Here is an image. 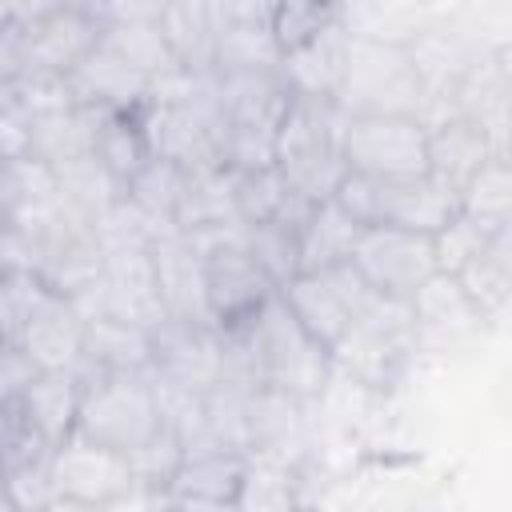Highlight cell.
<instances>
[{
  "label": "cell",
  "mask_w": 512,
  "mask_h": 512,
  "mask_svg": "<svg viewBox=\"0 0 512 512\" xmlns=\"http://www.w3.org/2000/svg\"><path fill=\"white\" fill-rule=\"evenodd\" d=\"M340 124L344 112L332 96H304L292 92L288 108L276 128V168L312 204L328 200L340 184L344 156H340Z\"/></svg>",
  "instance_id": "1"
},
{
  "label": "cell",
  "mask_w": 512,
  "mask_h": 512,
  "mask_svg": "<svg viewBox=\"0 0 512 512\" xmlns=\"http://www.w3.org/2000/svg\"><path fill=\"white\" fill-rule=\"evenodd\" d=\"M340 112H412L424 120L428 92L404 40L392 36H348V56L336 88Z\"/></svg>",
  "instance_id": "2"
},
{
  "label": "cell",
  "mask_w": 512,
  "mask_h": 512,
  "mask_svg": "<svg viewBox=\"0 0 512 512\" xmlns=\"http://www.w3.org/2000/svg\"><path fill=\"white\" fill-rule=\"evenodd\" d=\"M416 352H420V336H416L412 304L372 296V304L348 324V332L332 348V368L336 376H348L360 388L384 392L400 384Z\"/></svg>",
  "instance_id": "3"
},
{
  "label": "cell",
  "mask_w": 512,
  "mask_h": 512,
  "mask_svg": "<svg viewBox=\"0 0 512 512\" xmlns=\"http://www.w3.org/2000/svg\"><path fill=\"white\" fill-rule=\"evenodd\" d=\"M164 424L156 384L140 372H92L80 376L76 436L112 452H132Z\"/></svg>",
  "instance_id": "4"
},
{
  "label": "cell",
  "mask_w": 512,
  "mask_h": 512,
  "mask_svg": "<svg viewBox=\"0 0 512 512\" xmlns=\"http://www.w3.org/2000/svg\"><path fill=\"white\" fill-rule=\"evenodd\" d=\"M340 156L348 172L376 180L428 176V124L412 112H344Z\"/></svg>",
  "instance_id": "5"
},
{
  "label": "cell",
  "mask_w": 512,
  "mask_h": 512,
  "mask_svg": "<svg viewBox=\"0 0 512 512\" xmlns=\"http://www.w3.org/2000/svg\"><path fill=\"white\" fill-rule=\"evenodd\" d=\"M52 472V508H124V504H152L144 488L132 484L124 452L92 444L84 436H68L48 452Z\"/></svg>",
  "instance_id": "6"
},
{
  "label": "cell",
  "mask_w": 512,
  "mask_h": 512,
  "mask_svg": "<svg viewBox=\"0 0 512 512\" xmlns=\"http://www.w3.org/2000/svg\"><path fill=\"white\" fill-rule=\"evenodd\" d=\"M280 300L288 304V312L300 320V328L320 340L328 352L340 344V336L348 332V324L372 304V288L364 284V276L352 268V260L320 268V272H296L288 284L276 288Z\"/></svg>",
  "instance_id": "7"
},
{
  "label": "cell",
  "mask_w": 512,
  "mask_h": 512,
  "mask_svg": "<svg viewBox=\"0 0 512 512\" xmlns=\"http://www.w3.org/2000/svg\"><path fill=\"white\" fill-rule=\"evenodd\" d=\"M100 40V20L76 4H64L48 12L44 20L0 36V48L8 56V68L16 76L40 72V76H68Z\"/></svg>",
  "instance_id": "8"
},
{
  "label": "cell",
  "mask_w": 512,
  "mask_h": 512,
  "mask_svg": "<svg viewBox=\"0 0 512 512\" xmlns=\"http://www.w3.org/2000/svg\"><path fill=\"white\" fill-rule=\"evenodd\" d=\"M352 268L364 276V284L376 296H388V300H412L416 288L432 272H440L432 236L408 232V228H388V224H372L360 232V240L352 248Z\"/></svg>",
  "instance_id": "9"
},
{
  "label": "cell",
  "mask_w": 512,
  "mask_h": 512,
  "mask_svg": "<svg viewBox=\"0 0 512 512\" xmlns=\"http://www.w3.org/2000/svg\"><path fill=\"white\" fill-rule=\"evenodd\" d=\"M204 260V296H208V320L216 332L244 328L260 316V308L276 296V284L264 276V268L248 256L244 244H224L200 256Z\"/></svg>",
  "instance_id": "10"
},
{
  "label": "cell",
  "mask_w": 512,
  "mask_h": 512,
  "mask_svg": "<svg viewBox=\"0 0 512 512\" xmlns=\"http://www.w3.org/2000/svg\"><path fill=\"white\" fill-rule=\"evenodd\" d=\"M16 348L36 368L76 372L80 356H84V316H80V308L68 296L44 288L32 300V308L20 320V328H16Z\"/></svg>",
  "instance_id": "11"
},
{
  "label": "cell",
  "mask_w": 512,
  "mask_h": 512,
  "mask_svg": "<svg viewBox=\"0 0 512 512\" xmlns=\"http://www.w3.org/2000/svg\"><path fill=\"white\" fill-rule=\"evenodd\" d=\"M152 272H156V296L164 320L212 328L208 296H204V260L192 252V244L180 232H164L152 240Z\"/></svg>",
  "instance_id": "12"
},
{
  "label": "cell",
  "mask_w": 512,
  "mask_h": 512,
  "mask_svg": "<svg viewBox=\"0 0 512 512\" xmlns=\"http://www.w3.org/2000/svg\"><path fill=\"white\" fill-rule=\"evenodd\" d=\"M308 400L280 392L272 384H252L244 400V420H248V452L276 456L304 464L308 452Z\"/></svg>",
  "instance_id": "13"
},
{
  "label": "cell",
  "mask_w": 512,
  "mask_h": 512,
  "mask_svg": "<svg viewBox=\"0 0 512 512\" xmlns=\"http://www.w3.org/2000/svg\"><path fill=\"white\" fill-rule=\"evenodd\" d=\"M496 152H504L500 136L476 116L444 112L428 120V172L452 192H460L468 176Z\"/></svg>",
  "instance_id": "14"
},
{
  "label": "cell",
  "mask_w": 512,
  "mask_h": 512,
  "mask_svg": "<svg viewBox=\"0 0 512 512\" xmlns=\"http://www.w3.org/2000/svg\"><path fill=\"white\" fill-rule=\"evenodd\" d=\"M456 212H460L456 192L448 184H440L432 172L428 176H412V180H376L372 224H388V228H408V232L432 236Z\"/></svg>",
  "instance_id": "15"
},
{
  "label": "cell",
  "mask_w": 512,
  "mask_h": 512,
  "mask_svg": "<svg viewBox=\"0 0 512 512\" xmlns=\"http://www.w3.org/2000/svg\"><path fill=\"white\" fill-rule=\"evenodd\" d=\"M248 452H188L168 480V488L156 496V508H236L240 476H244Z\"/></svg>",
  "instance_id": "16"
},
{
  "label": "cell",
  "mask_w": 512,
  "mask_h": 512,
  "mask_svg": "<svg viewBox=\"0 0 512 512\" xmlns=\"http://www.w3.org/2000/svg\"><path fill=\"white\" fill-rule=\"evenodd\" d=\"M60 208H64V200H60L56 172L48 160L24 152V156L0 164V224L32 236L48 220H56Z\"/></svg>",
  "instance_id": "17"
},
{
  "label": "cell",
  "mask_w": 512,
  "mask_h": 512,
  "mask_svg": "<svg viewBox=\"0 0 512 512\" xmlns=\"http://www.w3.org/2000/svg\"><path fill=\"white\" fill-rule=\"evenodd\" d=\"M156 328L120 316H84V356L76 376L92 372H140L152 376Z\"/></svg>",
  "instance_id": "18"
},
{
  "label": "cell",
  "mask_w": 512,
  "mask_h": 512,
  "mask_svg": "<svg viewBox=\"0 0 512 512\" xmlns=\"http://www.w3.org/2000/svg\"><path fill=\"white\" fill-rule=\"evenodd\" d=\"M68 88L72 100L84 108H144V100L152 96V80L128 68L124 60H116L100 40L68 72Z\"/></svg>",
  "instance_id": "19"
},
{
  "label": "cell",
  "mask_w": 512,
  "mask_h": 512,
  "mask_svg": "<svg viewBox=\"0 0 512 512\" xmlns=\"http://www.w3.org/2000/svg\"><path fill=\"white\" fill-rule=\"evenodd\" d=\"M28 428L36 432V440L52 452L56 444H64L76 432V412H80V376L76 372H52V368H36V376L24 384V392L16 396Z\"/></svg>",
  "instance_id": "20"
},
{
  "label": "cell",
  "mask_w": 512,
  "mask_h": 512,
  "mask_svg": "<svg viewBox=\"0 0 512 512\" xmlns=\"http://www.w3.org/2000/svg\"><path fill=\"white\" fill-rule=\"evenodd\" d=\"M408 304H412L420 348L428 340H460V336H468V332H476L484 324L480 308L468 300V292L460 288V280L448 276V272H432L416 288V296Z\"/></svg>",
  "instance_id": "21"
},
{
  "label": "cell",
  "mask_w": 512,
  "mask_h": 512,
  "mask_svg": "<svg viewBox=\"0 0 512 512\" xmlns=\"http://www.w3.org/2000/svg\"><path fill=\"white\" fill-rule=\"evenodd\" d=\"M216 224H240V216H236V172L228 164L188 172L184 188H180L176 216H172L176 232H196V228H216Z\"/></svg>",
  "instance_id": "22"
},
{
  "label": "cell",
  "mask_w": 512,
  "mask_h": 512,
  "mask_svg": "<svg viewBox=\"0 0 512 512\" xmlns=\"http://www.w3.org/2000/svg\"><path fill=\"white\" fill-rule=\"evenodd\" d=\"M348 24L316 36L312 44L284 52L280 60V76L288 84V92H304V96H332L340 88V72H344V56H348Z\"/></svg>",
  "instance_id": "23"
},
{
  "label": "cell",
  "mask_w": 512,
  "mask_h": 512,
  "mask_svg": "<svg viewBox=\"0 0 512 512\" xmlns=\"http://www.w3.org/2000/svg\"><path fill=\"white\" fill-rule=\"evenodd\" d=\"M120 184H128L144 160L152 156L140 108H96V128H92V148H88Z\"/></svg>",
  "instance_id": "24"
},
{
  "label": "cell",
  "mask_w": 512,
  "mask_h": 512,
  "mask_svg": "<svg viewBox=\"0 0 512 512\" xmlns=\"http://www.w3.org/2000/svg\"><path fill=\"white\" fill-rule=\"evenodd\" d=\"M360 232H364V224H356L332 196L312 204L308 220L296 232V240H300V272H320V268L352 260V248H356Z\"/></svg>",
  "instance_id": "25"
},
{
  "label": "cell",
  "mask_w": 512,
  "mask_h": 512,
  "mask_svg": "<svg viewBox=\"0 0 512 512\" xmlns=\"http://www.w3.org/2000/svg\"><path fill=\"white\" fill-rule=\"evenodd\" d=\"M284 60L264 16L224 20L212 44V72H276Z\"/></svg>",
  "instance_id": "26"
},
{
  "label": "cell",
  "mask_w": 512,
  "mask_h": 512,
  "mask_svg": "<svg viewBox=\"0 0 512 512\" xmlns=\"http://www.w3.org/2000/svg\"><path fill=\"white\" fill-rule=\"evenodd\" d=\"M508 240H512V228H500V232L456 272L460 288L468 292V300L480 308L484 320L500 316L504 304H508V292H512V248H508Z\"/></svg>",
  "instance_id": "27"
},
{
  "label": "cell",
  "mask_w": 512,
  "mask_h": 512,
  "mask_svg": "<svg viewBox=\"0 0 512 512\" xmlns=\"http://www.w3.org/2000/svg\"><path fill=\"white\" fill-rule=\"evenodd\" d=\"M304 464L248 452L236 492V508H296L304 504Z\"/></svg>",
  "instance_id": "28"
},
{
  "label": "cell",
  "mask_w": 512,
  "mask_h": 512,
  "mask_svg": "<svg viewBox=\"0 0 512 512\" xmlns=\"http://www.w3.org/2000/svg\"><path fill=\"white\" fill-rule=\"evenodd\" d=\"M52 172H56V188H60L64 208H72L84 220H96L108 204H116L124 196V184L92 152L60 160V164H52Z\"/></svg>",
  "instance_id": "29"
},
{
  "label": "cell",
  "mask_w": 512,
  "mask_h": 512,
  "mask_svg": "<svg viewBox=\"0 0 512 512\" xmlns=\"http://www.w3.org/2000/svg\"><path fill=\"white\" fill-rule=\"evenodd\" d=\"M340 24H348V0H272L268 8V28L280 52H296Z\"/></svg>",
  "instance_id": "30"
},
{
  "label": "cell",
  "mask_w": 512,
  "mask_h": 512,
  "mask_svg": "<svg viewBox=\"0 0 512 512\" xmlns=\"http://www.w3.org/2000/svg\"><path fill=\"white\" fill-rule=\"evenodd\" d=\"M100 44L148 80H160L180 68L160 24H100Z\"/></svg>",
  "instance_id": "31"
},
{
  "label": "cell",
  "mask_w": 512,
  "mask_h": 512,
  "mask_svg": "<svg viewBox=\"0 0 512 512\" xmlns=\"http://www.w3.org/2000/svg\"><path fill=\"white\" fill-rule=\"evenodd\" d=\"M460 212L484 220L488 228H512V172H508V156L496 152L488 156L468 184L456 192Z\"/></svg>",
  "instance_id": "32"
},
{
  "label": "cell",
  "mask_w": 512,
  "mask_h": 512,
  "mask_svg": "<svg viewBox=\"0 0 512 512\" xmlns=\"http://www.w3.org/2000/svg\"><path fill=\"white\" fill-rule=\"evenodd\" d=\"M184 168L180 164H172V160H160V156H148L144 160V168L124 184V196L140 208V212H148L152 220H160V224H172V216H176V204H180V188H184Z\"/></svg>",
  "instance_id": "33"
},
{
  "label": "cell",
  "mask_w": 512,
  "mask_h": 512,
  "mask_svg": "<svg viewBox=\"0 0 512 512\" xmlns=\"http://www.w3.org/2000/svg\"><path fill=\"white\" fill-rule=\"evenodd\" d=\"M124 460H128L132 484L144 488L152 496V508H156V496L168 488V480L176 476V468L184 460V444H180V436L168 424H160L144 444H136L132 452H124Z\"/></svg>",
  "instance_id": "34"
},
{
  "label": "cell",
  "mask_w": 512,
  "mask_h": 512,
  "mask_svg": "<svg viewBox=\"0 0 512 512\" xmlns=\"http://www.w3.org/2000/svg\"><path fill=\"white\" fill-rule=\"evenodd\" d=\"M244 248L248 256L264 268V276L280 288L300 272V240L296 228L280 224V220H264V224H248L244 228Z\"/></svg>",
  "instance_id": "35"
},
{
  "label": "cell",
  "mask_w": 512,
  "mask_h": 512,
  "mask_svg": "<svg viewBox=\"0 0 512 512\" xmlns=\"http://www.w3.org/2000/svg\"><path fill=\"white\" fill-rule=\"evenodd\" d=\"M288 180L280 176V168H256V172H236V216L240 224H264L276 220L284 200H288Z\"/></svg>",
  "instance_id": "36"
},
{
  "label": "cell",
  "mask_w": 512,
  "mask_h": 512,
  "mask_svg": "<svg viewBox=\"0 0 512 512\" xmlns=\"http://www.w3.org/2000/svg\"><path fill=\"white\" fill-rule=\"evenodd\" d=\"M500 228H488L484 220H476V216H468V212H456L440 232H432V252H436V268L440 272H448V276H456L492 236H496Z\"/></svg>",
  "instance_id": "37"
},
{
  "label": "cell",
  "mask_w": 512,
  "mask_h": 512,
  "mask_svg": "<svg viewBox=\"0 0 512 512\" xmlns=\"http://www.w3.org/2000/svg\"><path fill=\"white\" fill-rule=\"evenodd\" d=\"M40 456H48V448L28 428L20 404L16 400H0V480H8L16 468H24V464H32Z\"/></svg>",
  "instance_id": "38"
},
{
  "label": "cell",
  "mask_w": 512,
  "mask_h": 512,
  "mask_svg": "<svg viewBox=\"0 0 512 512\" xmlns=\"http://www.w3.org/2000/svg\"><path fill=\"white\" fill-rule=\"evenodd\" d=\"M68 0H0V36H12L36 20H44L48 12L64 8Z\"/></svg>",
  "instance_id": "39"
},
{
  "label": "cell",
  "mask_w": 512,
  "mask_h": 512,
  "mask_svg": "<svg viewBox=\"0 0 512 512\" xmlns=\"http://www.w3.org/2000/svg\"><path fill=\"white\" fill-rule=\"evenodd\" d=\"M24 152H28V120L8 104V108H0V164L16 160Z\"/></svg>",
  "instance_id": "40"
},
{
  "label": "cell",
  "mask_w": 512,
  "mask_h": 512,
  "mask_svg": "<svg viewBox=\"0 0 512 512\" xmlns=\"http://www.w3.org/2000/svg\"><path fill=\"white\" fill-rule=\"evenodd\" d=\"M0 512H16V508H12V496H8V488H4V480H0Z\"/></svg>",
  "instance_id": "41"
}]
</instances>
